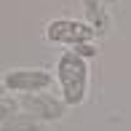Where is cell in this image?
I'll return each mask as SVG.
<instances>
[{"mask_svg":"<svg viewBox=\"0 0 131 131\" xmlns=\"http://www.w3.org/2000/svg\"><path fill=\"white\" fill-rule=\"evenodd\" d=\"M56 80L62 88V99L70 104H80L88 91V62L75 51H64L56 62Z\"/></svg>","mask_w":131,"mask_h":131,"instance_id":"obj_1","label":"cell"},{"mask_svg":"<svg viewBox=\"0 0 131 131\" xmlns=\"http://www.w3.org/2000/svg\"><path fill=\"white\" fill-rule=\"evenodd\" d=\"M46 38L51 43H62V46H70V48H78L83 43H91L96 38L88 21H75V19H53L46 24Z\"/></svg>","mask_w":131,"mask_h":131,"instance_id":"obj_2","label":"cell"},{"mask_svg":"<svg viewBox=\"0 0 131 131\" xmlns=\"http://www.w3.org/2000/svg\"><path fill=\"white\" fill-rule=\"evenodd\" d=\"M3 86L8 91H19V94H40L46 88L53 86V75L46 70H11L5 72Z\"/></svg>","mask_w":131,"mask_h":131,"instance_id":"obj_3","label":"cell"},{"mask_svg":"<svg viewBox=\"0 0 131 131\" xmlns=\"http://www.w3.org/2000/svg\"><path fill=\"white\" fill-rule=\"evenodd\" d=\"M19 104L24 107V112L38 118L40 123L43 121H62L64 112H67V102L51 96V94H24L19 99Z\"/></svg>","mask_w":131,"mask_h":131,"instance_id":"obj_4","label":"cell"},{"mask_svg":"<svg viewBox=\"0 0 131 131\" xmlns=\"http://www.w3.org/2000/svg\"><path fill=\"white\" fill-rule=\"evenodd\" d=\"M86 19H88V27L94 29L96 35H104L107 32V14L102 8V3L99 0H86Z\"/></svg>","mask_w":131,"mask_h":131,"instance_id":"obj_5","label":"cell"},{"mask_svg":"<svg viewBox=\"0 0 131 131\" xmlns=\"http://www.w3.org/2000/svg\"><path fill=\"white\" fill-rule=\"evenodd\" d=\"M0 131H40V121L32 118L29 112H19V115H11L0 126Z\"/></svg>","mask_w":131,"mask_h":131,"instance_id":"obj_6","label":"cell"},{"mask_svg":"<svg viewBox=\"0 0 131 131\" xmlns=\"http://www.w3.org/2000/svg\"><path fill=\"white\" fill-rule=\"evenodd\" d=\"M11 115H16V102H11V99H0V126H3Z\"/></svg>","mask_w":131,"mask_h":131,"instance_id":"obj_7","label":"cell"},{"mask_svg":"<svg viewBox=\"0 0 131 131\" xmlns=\"http://www.w3.org/2000/svg\"><path fill=\"white\" fill-rule=\"evenodd\" d=\"M78 56H83V59H91V56H96V48H94L91 43H83V46H78V48H72Z\"/></svg>","mask_w":131,"mask_h":131,"instance_id":"obj_8","label":"cell"},{"mask_svg":"<svg viewBox=\"0 0 131 131\" xmlns=\"http://www.w3.org/2000/svg\"><path fill=\"white\" fill-rule=\"evenodd\" d=\"M5 91H8V88H5L3 83H0V99H5Z\"/></svg>","mask_w":131,"mask_h":131,"instance_id":"obj_9","label":"cell"},{"mask_svg":"<svg viewBox=\"0 0 131 131\" xmlns=\"http://www.w3.org/2000/svg\"><path fill=\"white\" fill-rule=\"evenodd\" d=\"M107 3H115V0H107Z\"/></svg>","mask_w":131,"mask_h":131,"instance_id":"obj_10","label":"cell"}]
</instances>
